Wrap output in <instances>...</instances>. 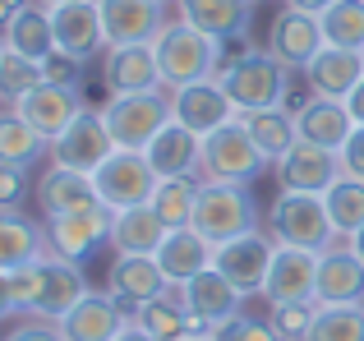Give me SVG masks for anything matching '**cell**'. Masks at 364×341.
Returning <instances> with one entry per match:
<instances>
[{"mask_svg":"<svg viewBox=\"0 0 364 341\" xmlns=\"http://www.w3.org/2000/svg\"><path fill=\"white\" fill-rule=\"evenodd\" d=\"M152 51H157L161 88H189V83L217 79L226 65V42L208 37L203 28L185 23V18H171L161 37L152 42Z\"/></svg>","mask_w":364,"mask_h":341,"instance_id":"cell-1","label":"cell"},{"mask_svg":"<svg viewBox=\"0 0 364 341\" xmlns=\"http://www.w3.org/2000/svg\"><path fill=\"white\" fill-rule=\"evenodd\" d=\"M263 226L272 231L277 244H291V249H309V254H323L341 240L332 231V217H328V203L323 194H300V189H282L277 203L267 207Z\"/></svg>","mask_w":364,"mask_h":341,"instance_id":"cell-2","label":"cell"},{"mask_svg":"<svg viewBox=\"0 0 364 341\" xmlns=\"http://www.w3.org/2000/svg\"><path fill=\"white\" fill-rule=\"evenodd\" d=\"M291 74L272 51H249L240 60L222 65L217 83L226 88V97L235 102V111L249 116V111H272V107H286V88H291Z\"/></svg>","mask_w":364,"mask_h":341,"instance_id":"cell-3","label":"cell"},{"mask_svg":"<svg viewBox=\"0 0 364 341\" xmlns=\"http://www.w3.org/2000/svg\"><path fill=\"white\" fill-rule=\"evenodd\" d=\"M263 166H272V162L258 153V144L249 139L240 116H235L231 125L203 134V166H198V180H213V185H245L249 189L258 175H263Z\"/></svg>","mask_w":364,"mask_h":341,"instance_id":"cell-4","label":"cell"},{"mask_svg":"<svg viewBox=\"0 0 364 341\" xmlns=\"http://www.w3.org/2000/svg\"><path fill=\"white\" fill-rule=\"evenodd\" d=\"M258 226H263V212H258V203L249 198L245 185H213V180H203L198 203H194L198 235H208L213 244H226L245 231H258Z\"/></svg>","mask_w":364,"mask_h":341,"instance_id":"cell-5","label":"cell"},{"mask_svg":"<svg viewBox=\"0 0 364 341\" xmlns=\"http://www.w3.org/2000/svg\"><path fill=\"white\" fill-rule=\"evenodd\" d=\"M107 116V129L116 139V148H143L157 139V129L171 120V88H152V92H124V97H111L102 107Z\"/></svg>","mask_w":364,"mask_h":341,"instance_id":"cell-6","label":"cell"},{"mask_svg":"<svg viewBox=\"0 0 364 341\" xmlns=\"http://www.w3.org/2000/svg\"><path fill=\"white\" fill-rule=\"evenodd\" d=\"M111 226H116V212L107 203L83 207V212H55L42 217V235H46V254L70 263H88L102 244H111Z\"/></svg>","mask_w":364,"mask_h":341,"instance_id":"cell-7","label":"cell"},{"mask_svg":"<svg viewBox=\"0 0 364 341\" xmlns=\"http://www.w3.org/2000/svg\"><path fill=\"white\" fill-rule=\"evenodd\" d=\"M157 170L143 153H134V148H116V153L107 157L97 170H92V185H97V198L111 207V212H124V207H139L152 198V189H157Z\"/></svg>","mask_w":364,"mask_h":341,"instance_id":"cell-8","label":"cell"},{"mask_svg":"<svg viewBox=\"0 0 364 341\" xmlns=\"http://www.w3.org/2000/svg\"><path fill=\"white\" fill-rule=\"evenodd\" d=\"M111 153H116V139H111V129H107V116H102V111H92V107H83L79 116L70 120V129H60V134L51 139L46 162L92 175V170L107 162Z\"/></svg>","mask_w":364,"mask_h":341,"instance_id":"cell-9","label":"cell"},{"mask_svg":"<svg viewBox=\"0 0 364 341\" xmlns=\"http://www.w3.org/2000/svg\"><path fill=\"white\" fill-rule=\"evenodd\" d=\"M272 259H277V240H272L267 226L245 231V235H235V240H226V244L213 249V268L222 272L231 286H240L245 296H263V281H267Z\"/></svg>","mask_w":364,"mask_h":341,"instance_id":"cell-10","label":"cell"},{"mask_svg":"<svg viewBox=\"0 0 364 341\" xmlns=\"http://www.w3.org/2000/svg\"><path fill=\"white\" fill-rule=\"evenodd\" d=\"M267 305H314L318 300V254L277 244V259L263 281Z\"/></svg>","mask_w":364,"mask_h":341,"instance_id":"cell-11","label":"cell"},{"mask_svg":"<svg viewBox=\"0 0 364 341\" xmlns=\"http://www.w3.org/2000/svg\"><path fill=\"white\" fill-rule=\"evenodd\" d=\"M51 33H55V51L74 55L88 65V55L107 51V28H102V9L97 0H65L51 5Z\"/></svg>","mask_w":364,"mask_h":341,"instance_id":"cell-12","label":"cell"},{"mask_svg":"<svg viewBox=\"0 0 364 341\" xmlns=\"http://www.w3.org/2000/svg\"><path fill=\"white\" fill-rule=\"evenodd\" d=\"M240 116L235 102L226 97V88L217 79H203V83H189V88H171V120H180L185 129H194L198 139L213 134V129L231 125Z\"/></svg>","mask_w":364,"mask_h":341,"instance_id":"cell-13","label":"cell"},{"mask_svg":"<svg viewBox=\"0 0 364 341\" xmlns=\"http://www.w3.org/2000/svg\"><path fill=\"white\" fill-rule=\"evenodd\" d=\"M97 9L102 28H107V46H148L171 23L161 14V0H97Z\"/></svg>","mask_w":364,"mask_h":341,"instance_id":"cell-14","label":"cell"},{"mask_svg":"<svg viewBox=\"0 0 364 341\" xmlns=\"http://www.w3.org/2000/svg\"><path fill=\"white\" fill-rule=\"evenodd\" d=\"M323 23L318 14H304V9H291L286 5L282 14L272 18V28H267V51L277 55V60L286 65V70H309V60L323 51Z\"/></svg>","mask_w":364,"mask_h":341,"instance_id":"cell-15","label":"cell"},{"mask_svg":"<svg viewBox=\"0 0 364 341\" xmlns=\"http://www.w3.org/2000/svg\"><path fill=\"white\" fill-rule=\"evenodd\" d=\"M341 175H346V170H341V153L318 148V144H304V139L277 162V185L300 189V194H328Z\"/></svg>","mask_w":364,"mask_h":341,"instance_id":"cell-16","label":"cell"},{"mask_svg":"<svg viewBox=\"0 0 364 341\" xmlns=\"http://www.w3.org/2000/svg\"><path fill=\"white\" fill-rule=\"evenodd\" d=\"M176 291H180V300L189 305V314H194L208 332L222 328V323H231L235 314H245V291L231 286L217 268H203L198 277H189L185 286H176Z\"/></svg>","mask_w":364,"mask_h":341,"instance_id":"cell-17","label":"cell"},{"mask_svg":"<svg viewBox=\"0 0 364 341\" xmlns=\"http://www.w3.org/2000/svg\"><path fill=\"white\" fill-rule=\"evenodd\" d=\"M107 277H111L107 281V296L120 300L124 309H139V305H148V300H157V296H166V291H171V281H166V272H161L157 254H116V263H111Z\"/></svg>","mask_w":364,"mask_h":341,"instance_id":"cell-18","label":"cell"},{"mask_svg":"<svg viewBox=\"0 0 364 341\" xmlns=\"http://www.w3.org/2000/svg\"><path fill=\"white\" fill-rule=\"evenodd\" d=\"M55 323H60L65 341H116L124 328H129V309H124L120 300L102 296V291H88V296L65 318H55Z\"/></svg>","mask_w":364,"mask_h":341,"instance_id":"cell-19","label":"cell"},{"mask_svg":"<svg viewBox=\"0 0 364 341\" xmlns=\"http://www.w3.org/2000/svg\"><path fill=\"white\" fill-rule=\"evenodd\" d=\"M314 305H364V259L346 240L318 254V300Z\"/></svg>","mask_w":364,"mask_h":341,"instance_id":"cell-20","label":"cell"},{"mask_svg":"<svg viewBox=\"0 0 364 341\" xmlns=\"http://www.w3.org/2000/svg\"><path fill=\"white\" fill-rule=\"evenodd\" d=\"M102 83L111 88V97L161 88V70H157L152 42L148 46H107V55H102Z\"/></svg>","mask_w":364,"mask_h":341,"instance_id":"cell-21","label":"cell"},{"mask_svg":"<svg viewBox=\"0 0 364 341\" xmlns=\"http://www.w3.org/2000/svg\"><path fill=\"white\" fill-rule=\"evenodd\" d=\"M37 277H42V291H37V318H65L83 296H88L83 263L42 254V259H37Z\"/></svg>","mask_w":364,"mask_h":341,"instance_id":"cell-22","label":"cell"},{"mask_svg":"<svg viewBox=\"0 0 364 341\" xmlns=\"http://www.w3.org/2000/svg\"><path fill=\"white\" fill-rule=\"evenodd\" d=\"M360 79H364V51H346V46H323L304 70L309 97H332V102H346Z\"/></svg>","mask_w":364,"mask_h":341,"instance_id":"cell-23","label":"cell"},{"mask_svg":"<svg viewBox=\"0 0 364 341\" xmlns=\"http://www.w3.org/2000/svg\"><path fill=\"white\" fill-rule=\"evenodd\" d=\"M143 157L152 162V170H157L161 180L198 175V166H203V139H198L194 129H185L180 120H166V125L157 129V139L143 148Z\"/></svg>","mask_w":364,"mask_h":341,"instance_id":"cell-24","label":"cell"},{"mask_svg":"<svg viewBox=\"0 0 364 341\" xmlns=\"http://www.w3.org/2000/svg\"><path fill=\"white\" fill-rule=\"evenodd\" d=\"M83 111L79 88H60V83H37L23 102H18V116L37 129L42 139H55L60 129H70V120Z\"/></svg>","mask_w":364,"mask_h":341,"instance_id":"cell-25","label":"cell"},{"mask_svg":"<svg viewBox=\"0 0 364 341\" xmlns=\"http://www.w3.org/2000/svg\"><path fill=\"white\" fill-rule=\"evenodd\" d=\"M176 5H180V18H185V23L203 28L217 42H235V37L249 33L258 0H176Z\"/></svg>","mask_w":364,"mask_h":341,"instance_id":"cell-26","label":"cell"},{"mask_svg":"<svg viewBox=\"0 0 364 341\" xmlns=\"http://www.w3.org/2000/svg\"><path fill=\"white\" fill-rule=\"evenodd\" d=\"M37 203H42V217H55V212H83V207H97V185L92 175L83 170H70V166H46L42 180H37Z\"/></svg>","mask_w":364,"mask_h":341,"instance_id":"cell-27","label":"cell"},{"mask_svg":"<svg viewBox=\"0 0 364 341\" xmlns=\"http://www.w3.org/2000/svg\"><path fill=\"white\" fill-rule=\"evenodd\" d=\"M213 249L217 244L208 240V235H198L194 226H180V231H166V240L157 244V263H161L171 286H185L189 277L213 268Z\"/></svg>","mask_w":364,"mask_h":341,"instance_id":"cell-28","label":"cell"},{"mask_svg":"<svg viewBox=\"0 0 364 341\" xmlns=\"http://www.w3.org/2000/svg\"><path fill=\"white\" fill-rule=\"evenodd\" d=\"M129 318H134V323H139L148 337H157V341H185V337H194V332H208V328L198 323L194 314H189V305L180 300L176 286H171L166 296L148 300V305L129 309Z\"/></svg>","mask_w":364,"mask_h":341,"instance_id":"cell-29","label":"cell"},{"mask_svg":"<svg viewBox=\"0 0 364 341\" xmlns=\"http://www.w3.org/2000/svg\"><path fill=\"white\" fill-rule=\"evenodd\" d=\"M295 129H300L304 144H318V148H332L341 153V144L350 139L355 120H350L346 102H332V97H309L300 111H295Z\"/></svg>","mask_w":364,"mask_h":341,"instance_id":"cell-30","label":"cell"},{"mask_svg":"<svg viewBox=\"0 0 364 341\" xmlns=\"http://www.w3.org/2000/svg\"><path fill=\"white\" fill-rule=\"evenodd\" d=\"M42 254H46L42 222L23 217L18 207H0V272H14Z\"/></svg>","mask_w":364,"mask_h":341,"instance_id":"cell-31","label":"cell"},{"mask_svg":"<svg viewBox=\"0 0 364 341\" xmlns=\"http://www.w3.org/2000/svg\"><path fill=\"white\" fill-rule=\"evenodd\" d=\"M5 46H14L18 55H33V60L51 55L55 51L51 9L37 5V0H23V5L14 9V18H9V28H5Z\"/></svg>","mask_w":364,"mask_h":341,"instance_id":"cell-32","label":"cell"},{"mask_svg":"<svg viewBox=\"0 0 364 341\" xmlns=\"http://www.w3.org/2000/svg\"><path fill=\"white\" fill-rule=\"evenodd\" d=\"M245 120V129H249V139L258 144V153L267 157V162H282L286 153H291L295 144H300V129H295V111H286V107H272V111H249Z\"/></svg>","mask_w":364,"mask_h":341,"instance_id":"cell-33","label":"cell"},{"mask_svg":"<svg viewBox=\"0 0 364 341\" xmlns=\"http://www.w3.org/2000/svg\"><path fill=\"white\" fill-rule=\"evenodd\" d=\"M161 240H166V226L148 203L116 212V226H111V249L116 254H157Z\"/></svg>","mask_w":364,"mask_h":341,"instance_id":"cell-34","label":"cell"},{"mask_svg":"<svg viewBox=\"0 0 364 341\" xmlns=\"http://www.w3.org/2000/svg\"><path fill=\"white\" fill-rule=\"evenodd\" d=\"M51 153V139H42L18 107H0V162L5 166H37L42 157Z\"/></svg>","mask_w":364,"mask_h":341,"instance_id":"cell-35","label":"cell"},{"mask_svg":"<svg viewBox=\"0 0 364 341\" xmlns=\"http://www.w3.org/2000/svg\"><path fill=\"white\" fill-rule=\"evenodd\" d=\"M198 189H203V180H198V175H171V180H157V189H152L148 207L161 217V226H166V231L194 226V203H198Z\"/></svg>","mask_w":364,"mask_h":341,"instance_id":"cell-36","label":"cell"},{"mask_svg":"<svg viewBox=\"0 0 364 341\" xmlns=\"http://www.w3.org/2000/svg\"><path fill=\"white\" fill-rule=\"evenodd\" d=\"M323 42L346 46V51H364V0H332L318 14Z\"/></svg>","mask_w":364,"mask_h":341,"instance_id":"cell-37","label":"cell"},{"mask_svg":"<svg viewBox=\"0 0 364 341\" xmlns=\"http://www.w3.org/2000/svg\"><path fill=\"white\" fill-rule=\"evenodd\" d=\"M323 203H328V217H332V231L341 235V240H350V235L364 226V180L355 175H341L337 185L323 194Z\"/></svg>","mask_w":364,"mask_h":341,"instance_id":"cell-38","label":"cell"},{"mask_svg":"<svg viewBox=\"0 0 364 341\" xmlns=\"http://www.w3.org/2000/svg\"><path fill=\"white\" fill-rule=\"evenodd\" d=\"M304 341H364V305H314Z\"/></svg>","mask_w":364,"mask_h":341,"instance_id":"cell-39","label":"cell"},{"mask_svg":"<svg viewBox=\"0 0 364 341\" xmlns=\"http://www.w3.org/2000/svg\"><path fill=\"white\" fill-rule=\"evenodd\" d=\"M37 83H42V60L5 46V55H0V107H18Z\"/></svg>","mask_w":364,"mask_h":341,"instance_id":"cell-40","label":"cell"},{"mask_svg":"<svg viewBox=\"0 0 364 341\" xmlns=\"http://www.w3.org/2000/svg\"><path fill=\"white\" fill-rule=\"evenodd\" d=\"M267 323L277 328L282 341H304L314 323V305H267Z\"/></svg>","mask_w":364,"mask_h":341,"instance_id":"cell-41","label":"cell"},{"mask_svg":"<svg viewBox=\"0 0 364 341\" xmlns=\"http://www.w3.org/2000/svg\"><path fill=\"white\" fill-rule=\"evenodd\" d=\"M37 291H42V277H37V259L9 272V300H14V314H37Z\"/></svg>","mask_w":364,"mask_h":341,"instance_id":"cell-42","label":"cell"},{"mask_svg":"<svg viewBox=\"0 0 364 341\" xmlns=\"http://www.w3.org/2000/svg\"><path fill=\"white\" fill-rule=\"evenodd\" d=\"M213 337H217V341H282V337H277V328L267 323V318H249V314H235L231 323L213 328Z\"/></svg>","mask_w":364,"mask_h":341,"instance_id":"cell-43","label":"cell"},{"mask_svg":"<svg viewBox=\"0 0 364 341\" xmlns=\"http://www.w3.org/2000/svg\"><path fill=\"white\" fill-rule=\"evenodd\" d=\"M79 79H83V60H74V55H65V51H51V55H42V83L79 88Z\"/></svg>","mask_w":364,"mask_h":341,"instance_id":"cell-44","label":"cell"},{"mask_svg":"<svg viewBox=\"0 0 364 341\" xmlns=\"http://www.w3.org/2000/svg\"><path fill=\"white\" fill-rule=\"evenodd\" d=\"M5 341H65L60 323L55 318H37V314H23L14 328L5 332Z\"/></svg>","mask_w":364,"mask_h":341,"instance_id":"cell-45","label":"cell"},{"mask_svg":"<svg viewBox=\"0 0 364 341\" xmlns=\"http://www.w3.org/2000/svg\"><path fill=\"white\" fill-rule=\"evenodd\" d=\"M28 166H5L0 162V207H18L28 198Z\"/></svg>","mask_w":364,"mask_h":341,"instance_id":"cell-46","label":"cell"},{"mask_svg":"<svg viewBox=\"0 0 364 341\" xmlns=\"http://www.w3.org/2000/svg\"><path fill=\"white\" fill-rule=\"evenodd\" d=\"M341 170L355 175V180H364V125H355L350 139L341 144Z\"/></svg>","mask_w":364,"mask_h":341,"instance_id":"cell-47","label":"cell"},{"mask_svg":"<svg viewBox=\"0 0 364 341\" xmlns=\"http://www.w3.org/2000/svg\"><path fill=\"white\" fill-rule=\"evenodd\" d=\"M346 111H350V120H355V125H364V79L355 83V92L346 97Z\"/></svg>","mask_w":364,"mask_h":341,"instance_id":"cell-48","label":"cell"},{"mask_svg":"<svg viewBox=\"0 0 364 341\" xmlns=\"http://www.w3.org/2000/svg\"><path fill=\"white\" fill-rule=\"evenodd\" d=\"M14 314V300H9V272H0V323Z\"/></svg>","mask_w":364,"mask_h":341,"instance_id":"cell-49","label":"cell"},{"mask_svg":"<svg viewBox=\"0 0 364 341\" xmlns=\"http://www.w3.org/2000/svg\"><path fill=\"white\" fill-rule=\"evenodd\" d=\"M286 5H291V9H304V14H323L332 0H286Z\"/></svg>","mask_w":364,"mask_h":341,"instance_id":"cell-50","label":"cell"},{"mask_svg":"<svg viewBox=\"0 0 364 341\" xmlns=\"http://www.w3.org/2000/svg\"><path fill=\"white\" fill-rule=\"evenodd\" d=\"M18 5H23V0H0V37H5V28H9V18H14Z\"/></svg>","mask_w":364,"mask_h":341,"instance_id":"cell-51","label":"cell"},{"mask_svg":"<svg viewBox=\"0 0 364 341\" xmlns=\"http://www.w3.org/2000/svg\"><path fill=\"white\" fill-rule=\"evenodd\" d=\"M116 341H157V337H148V332H143V328H139V323L129 318V328H124V332H120Z\"/></svg>","mask_w":364,"mask_h":341,"instance_id":"cell-52","label":"cell"},{"mask_svg":"<svg viewBox=\"0 0 364 341\" xmlns=\"http://www.w3.org/2000/svg\"><path fill=\"white\" fill-rule=\"evenodd\" d=\"M346 244H350V249H355V254H360V259H364V226H360V231H355V235H350V240H346Z\"/></svg>","mask_w":364,"mask_h":341,"instance_id":"cell-53","label":"cell"},{"mask_svg":"<svg viewBox=\"0 0 364 341\" xmlns=\"http://www.w3.org/2000/svg\"><path fill=\"white\" fill-rule=\"evenodd\" d=\"M185 341H217L213 332H194V337H185Z\"/></svg>","mask_w":364,"mask_h":341,"instance_id":"cell-54","label":"cell"},{"mask_svg":"<svg viewBox=\"0 0 364 341\" xmlns=\"http://www.w3.org/2000/svg\"><path fill=\"white\" fill-rule=\"evenodd\" d=\"M37 5H46V9H51V5H65V0H37Z\"/></svg>","mask_w":364,"mask_h":341,"instance_id":"cell-55","label":"cell"},{"mask_svg":"<svg viewBox=\"0 0 364 341\" xmlns=\"http://www.w3.org/2000/svg\"><path fill=\"white\" fill-rule=\"evenodd\" d=\"M0 55H5V37H0Z\"/></svg>","mask_w":364,"mask_h":341,"instance_id":"cell-56","label":"cell"},{"mask_svg":"<svg viewBox=\"0 0 364 341\" xmlns=\"http://www.w3.org/2000/svg\"><path fill=\"white\" fill-rule=\"evenodd\" d=\"M161 5H166V0H161Z\"/></svg>","mask_w":364,"mask_h":341,"instance_id":"cell-57","label":"cell"},{"mask_svg":"<svg viewBox=\"0 0 364 341\" xmlns=\"http://www.w3.org/2000/svg\"><path fill=\"white\" fill-rule=\"evenodd\" d=\"M0 341H5V337H0Z\"/></svg>","mask_w":364,"mask_h":341,"instance_id":"cell-58","label":"cell"}]
</instances>
